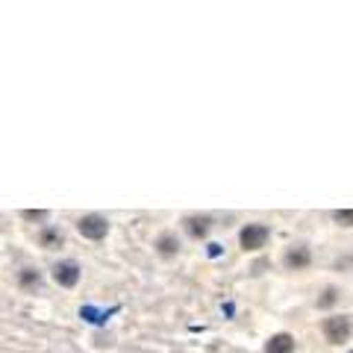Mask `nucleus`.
I'll use <instances>...</instances> for the list:
<instances>
[{
  "label": "nucleus",
  "instance_id": "obj_1",
  "mask_svg": "<svg viewBox=\"0 0 353 353\" xmlns=\"http://www.w3.org/2000/svg\"><path fill=\"white\" fill-rule=\"evenodd\" d=\"M321 330H324V336H327V341L330 345H345V341L350 339V318L347 315H333V318H327V321L321 324Z\"/></svg>",
  "mask_w": 353,
  "mask_h": 353
},
{
  "label": "nucleus",
  "instance_id": "obj_2",
  "mask_svg": "<svg viewBox=\"0 0 353 353\" xmlns=\"http://www.w3.org/2000/svg\"><path fill=\"white\" fill-rule=\"evenodd\" d=\"M77 230H80V236L97 241V239H103L109 233V221L103 215H94L92 212V215H83L80 221H77Z\"/></svg>",
  "mask_w": 353,
  "mask_h": 353
},
{
  "label": "nucleus",
  "instance_id": "obj_3",
  "mask_svg": "<svg viewBox=\"0 0 353 353\" xmlns=\"http://www.w3.org/2000/svg\"><path fill=\"white\" fill-rule=\"evenodd\" d=\"M268 236H271V230L265 224H248L239 233V241H241V248H245V250H259V248H265Z\"/></svg>",
  "mask_w": 353,
  "mask_h": 353
},
{
  "label": "nucleus",
  "instance_id": "obj_4",
  "mask_svg": "<svg viewBox=\"0 0 353 353\" xmlns=\"http://www.w3.org/2000/svg\"><path fill=\"white\" fill-rule=\"evenodd\" d=\"M53 280H57L62 289H71V285H77V280H80V265H77L74 259L57 262L53 265Z\"/></svg>",
  "mask_w": 353,
  "mask_h": 353
},
{
  "label": "nucleus",
  "instance_id": "obj_5",
  "mask_svg": "<svg viewBox=\"0 0 353 353\" xmlns=\"http://www.w3.org/2000/svg\"><path fill=\"white\" fill-rule=\"evenodd\" d=\"M283 262H285V268H289V271H303L306 265L312 262V253H309L306 245H292L289 250H285Z\"/></svg>",
  "mask_w": 353,
  "mask_h": 353
},
{
  "label": "nucleus",
  "instance_id": "obj_6",
  "mask_svg": "<svg viewBox=\"0 0 353 353\" xmlns=\"http://www.w3.org/2000/svg\"><path fill=\"white\" fill-rule=\"evenodd\" d=\"M183 224H185V233L192 239H203L209 233V227H212V218L209 215H189Z\"/></svg>",
  "mask_w": 353,
  "mask_h": 353
},
{
  "label": "nucleus",
  "instance_id": "obj_7",
  "mask_svg": "<svg viewBox=\"0 0 353 353\" xmlns=\"http://www.w3.org/2000/svg\"><path fill=\"white\" fill-rule=\"evenodd\" d=\"M265 353H294V339L289 333H277L268 339V345H265Z\"/></svg>",
  "mask_w": 353,
  "mask_h": 353
},
{
  "label": "nucleus",
  "instance_id": "obj_8",
  "mask_svg": "<svg viewBox=\"0 0 353 353\" xmlns=\"http://www.w3.org/2000/svg\"><path fill=\"white\" fill-rule=\"evenodd\" d=\"M157 250L162 253V256H174V253L180 250V241H176V236L165 233V236H159V239H157Z\"/></svg>",
  "mask_w": 353,
  "mask_h": 353
},
{
  "label": "nucleus",
  "instance_id": "obj_9",
  "mask_svg": "<svg viewBox=\"0 0 353 353\" xmlns=\"http://www.w3.org/2000/svg\"><path fill=\"white\" fill-rule=\"evenodd\" d=\"M39 241H41V248H59L62 245V233H59L57 227H44Z\"/></svg>",
  "mask_w": 353,
  "mask_h": 353
},
{
  "label": "nucleus",
  "instance_id": "obj_10",
  "mask_svg": "<svg viewBox=\"0 0 353 353\" xmlns=\"http://www.w3.org/2000/svg\"><path fill=\"white\" fill-rule=\"evenodd\" d=\"M21 285H24V289H39V285H41V274L32 271V268H24V271H21Z\"/></svg>",
  "mask_w": 353,
  "mask_h": 353
},
{
  "label": "nucleus",
  "instance_id": "obj_11",
  "mask_svg": "<svg viewBox=\"0 0 353 353\" xmlns=\"http://www.w3.org/2000/svg\"><path fill=\"white\" fill-rule=\"evenodd\" d=\"M333 218L341 227H353V209H339V212H333Z\"/></svg>",
  "mask_w": 353,
  "mask_h": 353
},
{
  "label": "nucleus",
  "instance_id": "obj_12",
  "mask_svg": "<svg viewBox=\"0 0 353 353\" xmlns=\"http://www.w3.org/2000/svg\"><path fill=\"white\" fill-rule=\"evenodd\" d=\"M336 301H339V289H327V292H324V297L318 301V306L324 309V306H333Z\"/></svg>",
  "mask_w": 353,
  "mask_h": 353
},
{
  "label": "nucleus",
  "instance_id": "obj_13",
  "mask_svg": "<svg viewBox=\"0 0 353 353\" xmlns=\"http://www.w3.org/2000/svg\"><path fill=\"white\" fill-rule=\"evenodd\" d=\"M350 353H353V350H350Z\"/></svg>",
  "mask_w": 353,
  "mask_h": 353
}]
</instances>
